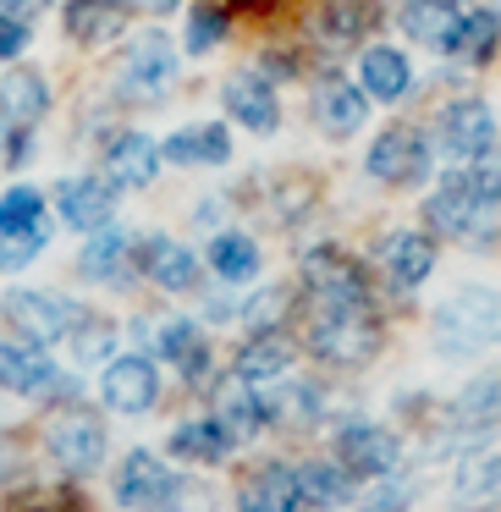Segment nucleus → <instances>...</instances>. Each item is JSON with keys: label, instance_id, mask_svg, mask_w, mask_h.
Masks as SVG:
<instances>
[{"label": "nucleus", "instance_id": "nucleus-2", "mask_svg": "<svg viewBox=\"0 0 501 512\" xmlns=\"http://www.w3.org/2000/svg\"><path fill=\"white\" fill-rule=\"evenodd\" d=\"M380 347V320L375 309H314L309 320V353L325 358L336 369L369 364V353Z\"/></svg>", "mask_w": 501, "mask_h": 512}, {"label": "nucleus", "instance_id": "nucleus-43", "mask_svg": "<svg viewBox=\"0 0 501 512\" xmlns=\"http://www.w3.org/2000/svg\"><path fill=\"white\" fill-rule=\"evenodd\" d=\"M28 45V23H17V17L0 12V61H17Z\"/></svg>", "mask_w": 501, "mask_h": 512}, {"label": "nucleus", "instance_id": "nucleus-26", "mask_svg": "<svg viewBox=\"0 0 501 512\" xmlns=\"http://www.w3.org/2000/svg\"><path fill=\"white\" fill-rule=\"evenodd\" d=\"M408 83H413V67H408V56H402V50L369 45L364 56H358V89H364V100L391 105V100H402V94H408Z\"/></svg>", "mask_w": 501, "mask_h": 512}, {"label": "nucleus", "instance_id": "nucleus-31", "mask_svg": "<svg viewBox=\"0 0 501 512\" xmlns=\"http://www.w3.org/2000/svg\"><path fill=\"white\" fill-rule=\"evenodd\" d=\"M298 490H303V507H347L353 501V474L342 463H303L298 468Z\"/></svg>", "mask_w": 501, "mask_h": 512}, {"label": "nucleus", "instance_id": "nucleus-1", "mask_svg": "<svg viewBox=\"0 0 501 512\" xmlns=\"http://www.w3.org/2000/svg\"><path fill=\"white\" fill-rule=\"evenodd\" d=\"M430 336L441 358H479L501 347V292L496 287H457L435 303Z\"/></svg>", "mask_w": 501, "mask_h": 512}, {"label": "nucleus", "instance_id": "nucleus-41", "mask_svg": "<svg viewBox=\"0 0 501 512\" xmlns=\"http://www.w3.org/2000/svg\"><path fill=\"white\" fill-rule=\"evenodd\" d=\"M155 512H215V490L210 485H193V479H171L166 501Z\"/></svg>", "mask_w": 501, "mask_h": 512}, {"label": "nucleus", "instance_id": "nucleus-42", "mask_svg": "<svg viewBox=\"0 0 501 512\" xmlns=\"http://www.w3.org/2000/svg\"><path fill=\"white\" fill-rule=\"evenodd\" d=\"M50 226H34V232H12V237H0V270H23L28 259L45 248Z\"/></svg>", "mask_w": 501, "mask_h": 512}, {"label": "nucleus", "instance_id": "nucleus-14", "mask_svg": "<svg viewBox=\"0 0 501 512\" xmlns=\"http://www.w3.org/2000/svg\"><path fill=\"white\" fill-rule=\"evenodd\" d=\"M237 512H303L298 468L292 463H259L237 490Z\"/></svg>", "mask_w": 501, "mask_h": 512}, {"label": "nucleus", "instance_id": "nucleus-29", "mask_svg": "<svg viewBox=\"0 0 501 512\" xmlns=\"http://www.w3.org/2000/svg\"><path fill=\"white\" fill-rule=\"evenodd\" d=\"M45 111H50V83L34 67H12L0 78V116L12 127H34Z\"/></svg>", "mask_w": 501, "mask_h": 512}, {"label": "nucleus", "instance_id": "nucleus-46", "mask_svg": "<svg viewBox=\"0 0 501 512\" xmlns=\"http://www.w3.org/2000/svg\"><path fill=\"white\" fill-rule=\"evenodd\" d=\"M12 468H17V446L6 441V435H0V485H6V479H12Z\"/></svg>", "mask_w": 501, "mask_h": 512}, {"label": "nucleus", "instance_id": "nucleus-22", "mask_svg": "<svg viewBox=\"0 0 501 512\" xmlns=\"http://www.w3.org/2000/svg\"><path fill=\"white\" fill-rule=\"evenodd\" d=\"M138 270L166 292H193L199 287V259H193V248H182L177 237H149V243L138 248Z\"/></svg>", "mask_w": 501, "mask_h": 512}, {"label": "nucleus", "instance_id": "nucleus-5", "mask_svg": "<svg viewBox=\"0 0 501 512\" xmlns=\"http://www.w3.org/2000/svg\"><path fill=\"white\" fill-rule=\"evenodd\" d=\"M430 155L435 144L419 133V127L397 122L386 127V133H375V144H369L364 155V171L375 182H386V188H413V182H424V171H430Z\"/></svg>", "mask_w": 501, "mask_h": 512}, {"label": "nucleus", "instance_id": "nucleus-13", "mask_svg": "<svg viewBox=\"0 0 501 512\" xmlns=\"http://www.w3.org/2000/svg\"><path fill=\"white\" fill-rule=\"evenodd\" d=\"M171 479L177 474H171L155 452H127L122 468H116V501H122L127 512H155L160 501H166Z\"/></svg>", "mask_w": 501, "mask_h": 512}, {"label": "nucleus", "instance_id": "nucleus-10", "mask_svg": "<svg viewBox=\"0 0 501 512\" xmlns=\"http://www.w3.org/2000/svg\"><path fill=\"white\" fill-rule=\"evenodd\" d=\"M171 72H177V50H171V39L160 34V28H149V34H138L122 56V89L133 94V100H149V94H160L171 83Z\"/></svg>", "mask_w": 501, "mask_h": 512}, {"label": "nucleus", "instance_id": "nucleus-37", "mask_svg": "<svg viewBox=\"0 0 501 512\" xmlns=\"http://www.w3.org/2000/svg\"><path fill=\"white\" fill-rule=\"evenodd\" d=\"M287 309H292V292H287V287H265L259 298H248V303H243V331H248V336L281 331Z\"/></svg>", "mask_w": 501, "mask_h": 512}, {"label": "nucleus", "instance_id": "nucleus-34", "mask_svg": "<svg viewBox=\"0 0 501 512\" xmlns=\"http://www.w3.org/2000/svg\"><path fill=\"white\" fill-rule=\"evenodd\" d=\"M496 39H501V12L496 6H479V12H463V23H457V39H452V50L446 56H457V61H490V50H496Z\"/></svg>", "mask_w": 501, "mask_h": 512}, {"label": "nucleus", "instance_id": "nucleus-12", "mask_svg": "<svg viewBox=\"0 0 501 512\" xmlns=\"http://www.w3.org/2000/svg\"><path fill=\"white\" fill-rule=\"evenodd\" d=\"M160 171V144L144 133H116L105 144V188L111 193H133V188H149Z\"/></svg>", "mask_w": 501, "mask_h": 512}, {"label": "nucleus", "instance_id": "nucleus-32", "mask_svg": "<svg viewBox=\"0 0 501 512\" xmlns=\"http://www.w3.org/2000/svg\"><path fill=\"white\" fill-rule=\"evenodd\" d=\"M171 452H177L182 463H221V457L237 452V441L215 419H193V424H182V430H171Z\"/></svg>", "mask_w": 501, "mask_h": 512}, {"label": "nucleus", "instance_id": "nucleus-4", "mask_svg": "<svg viewBox=\"0 0 501 512\" xmlns=\"http://www.w3.org/2000/svg\"><path fill=\"white\" fill-rule=\"evenodd\" d=\"M303 287L314 292V309H369V276L342 248H314L303 259Z\"/></svg>", "mask_w": 501, "mask_h": 512}, {"label": "nucleus", "instance_id": "nucleus-44", "mask_svg": "<svg viewBox=\"0 0 501 512\" xmlns=\"http://www.w3.org/2000/svg\"><path fill=\"white\" fill-rule=\"evenodd\" d=\"M0 155H6V160H28V138H23V127H12L6 116H0Z\"/></svg>", "mask_w": 501, "mask_h": 512}, {"label": "nucleus", "instance_id": "nucleus-38", "mask_svg": "<svg viewBox=\"0 0 501 512\" xmlns=\"http://www.w3.org/2000/svg\"><path fill=\"white\" fill-rule=\"evenodd\" d=\"M226 39V12L221 6H193L188 12V28H182V45H188V56H204V50H215Z\"/></svg>", "mask_w": 501, "mask_h": 512}, {"label": "nucleus", "instance_id": "nucleus-6", "mask_svg": "<svg viewBox=\"0 0 501 512\" xmlns=\"http://www.w3.org/2000/svg\"><path fill=\"white\" fill-rule=\"evenodd\" d=\"M331 446H336V463H342L353 479H391L402 468V441L386 430V424L347 419V424H336Z\"/></svg>", "mask_w": 501, "mask_h": 512}, {"label": "nucleus", "instance_id": "nucleus-20", "mask_svg": "<svg viewBox=\"0 0 501 512\" xmlns=\"http://www.w3.org/2000/svg\"><path fill=\"white\" fill-rule=\"evenodd\" d=\"M61 23L78 45H105L133 23V0H67L61 6Z\"/></svg>", "mask_w": 501, "mask_h": 512}, {"label": "nucleus", "instance_id": "nucleus-15", "mask_svg": "<svg viewBox=\"0 0 501 512\" xmlns=\"http://www.w3.org/2000/svg\"><path fill=\"white\" fill-rule=\"evenodd\" d=\"M364 116H369L364 89H358V83H347V78H336V72H325L320 89H314V122H320V133L353 138L358 127H364Z\"/></svg>", "mask_w": 501, "mask_h": 512}, {"label": "nucleus", "instance_id": "nucleus-18", "mask_svg": "<svg viewBox=\"0 0 501 512\" xmlns=\"http://www.w3.org/2000/svg\"><path fill=\"white\" fill-rule=\"evenodd\" d=\"M380 265H386V281L397 292H413L424 287V276L435 270V243L430 232H391L380 243Z\"/></svg>", "mask_w": 501, "mask_h": 512}, {"label": "nucleus", "instance_id": "nucleus-36", "mask_svg": "<svg viewBox=\"0 0 501 512\" xmlns=\"http://www.w3.org/2000/svg\"><path fill=\"white\" fill-rule=\"evenodd\" d=\"M34 226H45V199H39V188H12L0 199V237L34 232Z\"/></svg>", "mask_w": 501, "mask_h": 512}, {"label": "nucleus", "instance_id": "nucleus-19", "mask_svg": "<svg viewBox=\"0 0 501 512\" xmlns=\"http://www.w3.org/2000/svg\"><path fill=\"white\" fill-rule=\"evenodd\" d=\"M226 111L248 133H276V122H281V100L270 89V78H259V72H232L226 78Z\"/></svg>", "mask_w": 501, "mask_h": 512}, {"label": "nucleus", "instance_id": "nucleus-16", "mask_svg": "<svg viewBox=\"0 0 501 512\" xmlns=\"http://www.w3.org/2000/svg\"><path fill=\"white\" fill-rule=\"evenodd\" d=\"M215 424H221L226 435H232L237 446L243 441H254L259 430H265V397H259V386H248V380H237V375H226L221 386H215V413H210Z\"/></svg>", "mask_w": 501, "mask_h": 512}, {"label": "nucleus", "instance_id": "nucleus-28", "mask_svg": "<svg viewBox=\"0 0 501 512\" xmlns=\"http://www.w3.org/2000/svg\"><path fill=\"white\" fill-rule=\"evenodd\" d=\"M78 270L89 281H133V237L105 226V232H89L78 254Z\"/></svg>", "mask_w": 501, "mask_h": 512}, {"label": "nucleus", "instance_id": "nucleus-47", "mask_svg": "<svg viewBox=\"0 0 501 512\" xmlns=\"http://www.w3.org/2000/svg\"><path fill=\"white\" fill-rule=\"evenodd\" d=\"M149 12H171V6H177V0H144Z\"/></svg>", "mask_w": 501, "mask_h": 512}, {"label": "nucleus", "instance_id": "nucleus-40", "mask_svg": "<svg viewBox=\"0 0 501 512\" xmlns=\"http://www.w3.org/2000/svg\"><path fill=\"white\" fill-rule=\"evenodd\" d=\"M67 342H72V353H78L83 364H100V358L111 353L116 331H111V320H89V314H83V320H78V331H72Z\"/></svg>", "mask_w": 501, "mask_h": 512}, {"label": "nucleus", "instance_id": "nucleus-11", "mask_svg": "<svg viewBox=\"0 0 501 512\" xmlns=\"http://www.w3.org/2000/svg\"><path fill=\"white\" fill-rule=\"evenodd\" d=\"M452 507L457 512H490L501 507V446H479L457 463L452 474Z\"/></svg>", "mask_w": 501, "mask_h": 512}, {"label": "nucleus", "instance_id": "nucleus-17", "mask_svg": "<svg viewBox=\"0 0 501 512\" xmlns=\"http://www.w3.org/2000/svg\"><path fill=\"white\" fill-rule=\"evenodd\" d=\"M457 23H463V6H457V0H402V17H397V28L413 45L441 50V56L452 50Z\"/></svg>", "mask_w": 501, "mask_h": 512}, {"label": "nucleus", "instance_id": "nucleus-39", "mask_svg": "<svg viewBox=\"0 0 501 512\" xmlns=\"http://www.w3.org/2000/svg\"><path fill=\"white\" fill-rule=\"evenodd\" d=\"M413 496H419V485H408L402 474L369 479V490H364V501H358V512H408Z\"/></svg>", "mask_w": 501, "mask_h": 512}, {"label": "nucleus", "instance_id": "nucleus-8", "mask_svg": "<svg viewBox=\"0 0 501 512\" xmlns=\"http://www.w3.org/2000/svg\"><path fill=\"white\" fill-rule=\"evenodd\" d=\"M78 320H83L78 303H61L50 292H12L6 298V325L17 331V342H34V347L61 342V336L78 331Z\"/></svg>", "mask_w": 501, "mask_h": 512}, {"label": "nucleus", "instance_id": "nucleus-23", "mask_svg": "<svg viewBox=\"0 0 501 512\" xmlns=\"http://www.w3.org/2000/svg\"><path fill=\"white\" fill-rule=\"evenodd\" d=\"M292 358H298V347L287 342L281 331H265V336H248L243 347H237V380H248V386H276L281 375H292Z\"/></svg>", "mask_w": 501, "mask_h": 512}, {"label": "nucleus", "instance_id": "nucleus-9", "mask_svg": "<svg viewBox=\"0 0 501 512\" xmlns=\"http://www.w3.org/2000/svg\"><path fill=\"white\" fill-rule=\"evenodd\" d=\"M100 397L111 413H127V419H133V413H149L160 402L155 364H149V358H111L105 375H100Z\"/></svg>", "mask_w": 501, "mask_h": 512}, {"label": "nucleus", "instance_id": "nucleus-45", "mask_svg": "<svg viewBox=\"0 0 501 512\" xmlns=\"http://www.w3.org/2000/svg\"><path fill=\"white\" fill-rule=\"evenodd\" d=\"M45 6H50V0H0V12H6V17H17V23H28V17H39Z\"/></svg>", "mask_w": 501, "mask_h": 512}, {"label": "nucleus", "instance_id": "nucleus-3", "mask_svg": "<svg viewBox=\"0 0 501 512\" xmlns=\"http://www.w3.org/2000/svg\"><path fill=\"white\" fill-rule=\"evenodd\" d=\"M435 149L452 160V171L479 166L485 155H496V116L485 100H452L435 122Z\"/></svg>", "mask_w": 501, "mask_h": 512}, {"label": "nucleus", "instance_id": "nucleus-33", "mask_svg": "<svg viewBox=\"0 0 501 512\" xmlns=\"http://www.w3.org/2000/svg\"><path fill=\"white\" fill-rule=\"evenodd\" d=\"M210 270L221 281H232V287H243V281L259 276V243L248 232H221L210 237Z\"/></svg>", "mask_w": 501, "mask_h": 512}, {"label": "nucleus", "instance_id": "nucleus-24", "mask_svg": "<svg viewBox=\"0 0 501 512\" xmlns=\"http://www.w3.org/2000/svg\"><path fill=\"white\" fill-rule=\"evenodd\" d=\"M111 188H105V177H67L56 182V210L67 226H78V232H100L105 221H111Z\"/></svg>", "mask_w": 501, "mask_h": 512}, {"label": "nucleus", "instance_id": "nucleus-35", "mask_svg": "<svg viewBox=\"0 0 501 512\" xmlns=\"http://www.w3.org/2000/svg\"><path fill=\"white\" fill-rule=\"evenodd\" d=\"M160 353L188 375V386L204 375V364H210V342H204V331L193 320H171L166 331H160Z\"/></svg>", "mask_w": 501, "mask_h": 512}, {"label": "nucleus", "instance_id": "nucleus-25", "mask_svg": "<svg viewBox=\"0 0 501 512\" xmlns=\"http://www.w3.org/2000/svg\"><path fill=\"white\" fill-rule=\"evenodd\" d=\"M0 386L23 391V397H39V391L56 386V364L45 358V347L6 336V342H0Z\"/></svg>", "mask_w": 501, "mask_h": 512}, {"label": "nucleus", "instance_id": "nucleus-30", "mask_svg": "<svg viewBox=\"0 0 501 512\" xmlns=\"http://www.w3.org/2000/svg\"><path fill=\"white\" fill-rule=\"evenodd\" d=\"M259 397H265V419L270 424H292V430H298V424L320 419V391H314L309 380H298V375H281L276 386L259 391Z\"/></svg>", "mask_w": 501, "mask_h": 512}, {"label": "nucleus", "instance_id": "nucleus-27", "mask_svg": "<svg viewBox=\"0 0 501 512\" xmlns=\"http://www.w3.org/2000/svg\"><path fill=\"white\" fill-rule=\"evenodd\" d=\"M375 28V0H325L314 17V39L325 50H347Z\"/></svg>", "mask_w": 501, "mask_h": 512}, {"label": "nucleus", "instance_id": "nucleus-7", "mask_svg": "<svg viewBox=\"0 0 501 512\" xmlns=\"http://www.w3.org/2000/svg\"><path fill=\"white\" fill-rule=\"evenodd\" d=\"M45 452L56 457L67 474H89L105 463V424L83 408H67L45 424Z\"/></svg>", "mask_w": 501, "mask_h": 512}, {"label": "nucleus", "instance_id": "nucleus-21", "mask_svg": "<svg viewBox=\"0 0 501 512\" xmlns=\"http://www.w3.org/2000/svg\"><path fill=\"white\" fill-rule=\"evenodd\" d=\"M160 160H171V166H226V160H232V133H226L221 122L177 127V133L160 144Z\"/></svg>", "mask_w": 501, "mask_h": 512}]
</instances>
